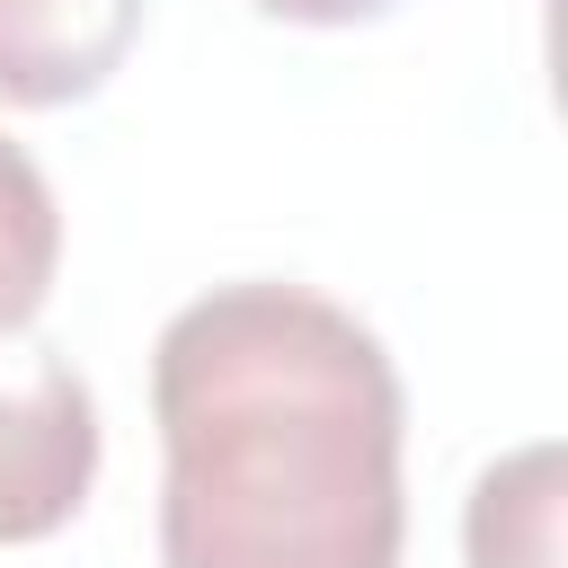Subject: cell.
I'll return each mask as SVG.
<instances>
[{"mask_svg": "<svg viewBox=\"0 0 568 568\" xmlns=\"http://www.w3.org/2000/svg\"><path fill=\"white\" fill-rule=\"evenodd\" d=\"M160 568H399V373L311 284H213L151 346Z\"/></svg>", "mask_w": 568, "mask_h": 568, "instance_id": "6da1fadb", "label": "cell"}, {"mask_svg": "<svg viewBox=\"0 0 568 568\" xmlns=\"http://www.w3.org/2000/svg\"><path fill=\"white\" fill-rule=\"evenodd\" d=\"M98 479V399L62 355H27L0 382V541H44Z\"/></svg>", "mask_w": 568, "mask_h": 568, "instance_id": "7a4b0ae2", "label": "cell"}, {"mask_svg": "<svg viewBox=\"0 0 568 568\" xmlns=\"http://www.w3.org/2000/svg\"><path fill=\"white\" fill-rule=\"evenodd\" d=\"M142 36V0H0V106H80Z\"/></svg>", "mask_w": 568, "mask_h": 568, "instance_id": "3957f363", "label": "cell"}, {"mask_svg": "<svg viewBox=\"0 0 568 568\" xmlns=\"http://www.w3.org/2000/svg\"><path fill=\"white\" fill-rule=\"evenodd\" d=\"M462 550L470 568H559V444H515L479 470Z\"/></svg>", "mask_w": 568, "mask_h": 568, "instance_id": "277c9868", "label": "cell"}, {"mask_svg": "<svg viewBox=\"0 0 568 568\" xmlns=\"http://www.w3.org/2000/svg\"><path fill=\"white\" fill-rule=\"evenodd\" d=\"M62 266V204L44 186V169L0 133V337H18Z\"/></svg>", "mask_w": 568, "mask_h": 568, "instance_id": "5b68a950", "label": "cell"}, {"mask_svg": "<svg viewBox=\"0 0 568 568\" xmlns=\"http://www.w3.org/2000/svg\"><path fill=\"white\" fill-rule=\"evenodd\" d=\"M266 18H293V27H355V18H382L390 0H248Z\"/></svg>", "mask_w": 568, "mask_h": 568, "instance_id": "8992f818", "label": "cell"}]
</instances>
